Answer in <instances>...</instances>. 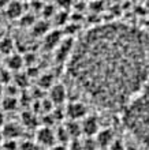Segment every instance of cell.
Here are the masks:
<instances>
[{"instance_id": "27", "label": "cell", "mask_w": 149, "mask_h": 150, "mask_svg": "<svg viewBox=\"0 0 149 150\" xmlns=\"http://www.w3.org/2000/svg\"><path fill=\"white\" fill-rule=\"evenodd\" d=\"M53 150H68L66 146H63V145H59V146H53Z\"/></svg>"}, {"instance_id": "5", "label": "cell", "mask_w": 149, "mask_h": 150, "mask_svg": "<svg viewBox=\"0 0 149 150\" xmlns=\"http://www.w3.org/2000/svg\"><path fill=\"white\" fill-rule=\"evenodd\" d=\"M56 132L49 128V127H43L37 131V143L41 146H48V147H53L56 142Z\"/></svg>"}, {"instance_id": "18", "label": "cell", "mask_w": 149, "mask_h": 150, "mask_svg": "<svg viewBox=\"0 0 149 150\" xmlns=\"http://www.w3.org/2000/svg\"><path fill=\"white\" fill-rule=\"evenodd\" d=\"M34 23H36V18L31 15V14H24L22 18H21V25H22V26L31 28Z\"/></svg>"}, {"instance_id": "12", "label": "cell", "mask_w": 149, "mask_h": 150, "mask_svg": "<svg viewBox=\"0 0 149 150\" xmlns=\"http://www.w3.org/2000/svg\"><path fill=\"white\" fill-rule=\"evenodd\" d=\"M30 29H31V32H33V34L37 37H45L49 33L48 32L49 26H48V23L45 21H36V23Z\"/></svg>"}, {"instance_id": "2", "label": "cell", "mask_w": 149, "mask_h": 150, "mask_svg": "<svg viewBox=\"0 0 149 150\" xmlns=\"http://www.w3.org/2000/svg\"><path fill=\"white\" fill-rule=\"evenodd\" d=\"M123 123L131 137L149 150V83L123 109Z\"/></svg>"}, {"instance_id": "24", "label": "cell", "mask_w": 149, "mask_h": 150, "mask_svg": "<svg viewBox=\"0 0 149 150\" xmlns=\"http://www.w3.org/2000/svg\"><path fill=\"white\" fill-rule=\"evenodd\" d=\"M56 3H58L59 7H62L64 10V8H68V6L71 4V0H56Z\"/></svg>"}, {"instance_id": "20", "label": "cell", "mask_w": 149, "mask_h": 150, "mask_svg": "<svg viewBox=\"0 0 149 150\" xmlns=\"http://www.w3.org/2000/svg\"><path fill=\"white\" fill-rule=\"evenodd\" d=\"M12 79V75H10L8 71H0V83L4 85V83H10Z\"/></svg>"}, {"instance_id": "21", "label": "cell", "mask_w": 149, "mask_h": 150, "mask_svg": "<svg viewBox=\"0 0 149 150\" xmlns=\"http://www.w3.org/2000/svg\"><path fill=\"white\" fill-rule=\"evenodd\" d=\"M21 150H38V147L33 142H25L24 145L21 146Z\"/></svg>"}, {"instance_id": "10", "label": "cell", "mask_w": 149, "mask_h": 150, "mask_svg": "<svg viewBox=\"0 0 149 150\" xmlns=\"http://www.w3.org/2000/svg\"><path fill=\"white\" fill-rule=\"evenodd\" d=\"M7 67L10 71H18L22 68L24 66V59L21 55H16V53H11L10 56H7Z\"/></svg>"}, {"instance_id": "22", "label": "cell", "mask_w": 149, "mask_h": 150, "mask_svg": "<svg viewBox=\"0 0 149 150\" xmlns=\"http://www.w3.org/2000/svg\"><path fill=\"white\" fill-rule=\"evenodd\" d=\"M26 82H28V79H26V76H25L24 74L16 75V78H15V83H16V86H24V85H25Z\"/></svg>"}, {"instance_id": "11", "label": "cell", "mask_w": 149, "mask_h": 150, "mask_svg": "<svg viewBox=\"0 0 149 150\" xmlns=\"http://www.w3.org/2000/svg\"><path fill=\"white\" fill-rule=\"evenodd\" d=\"M97 137V143L100 146H111L112 142H114V134L112 131L110 130H101L98 131V134L96 135Z\"/></svg>"}, {"instance_id": "3", "label": "cell", "mask_w": 149, "mask_h": 150, "mask_svg": "<svg viewBox=\"0 0 149 150\" xmlns=\"http://www.w3.org/2000/svg\"><path fill=\"white\" fill-rule=\"evenodd\" d=\"M75 44L73 42V40H62V42L58 45L56 48V53H55V59L59 63H66L68 62V59L71 57V53L74 51Z\"/></svg>"}, {"instance_id": "1", "label": "cell", "mask_w": 149, "mask_h": 150, "mask_svg": "<svg viewBox=\"0 0 149 150\" xmlns=\"http://www.w3.org/2000/svg\"><path fill=\"white\" fill-rule=\"evenodd\" d=\"M71 86L106 111H123L149 83V33L106 23L85 33L67 64Z\"/></svg>"}, {"instance_id": "17", "label": "cell", "mask_w": 149, "mask_h": 150, "mask_svg": "<svg viewBox=\"0 0 149 150\" xmlns=\"http://www.w3.org/2000/svg\"><path fill=\"white\" fill-rule=\"evenodd\" d=\"M38 85L40 87L43 89H51L53 85H55V79L52 76V74H44L38 81Z\"/></svg>"}, {"instance_id": "14", "label": "cell", "mask_w": 149, "mask_h": 150, "mask_svg": "<svg viewBox=\"0 0 149 150\" xmlns=\"http://www.w3.org/2000/svg\"><path fill=\"white\" fill-rule=\"evenodd\" d=\"M16 107H18V100H16L15 96H6L1 100V108H3V111H7V112L15 111Z\"/></svg>"}, {"instance_id": "19", "label": "cell", "mask_w": 149, "mask_h": 150, "mask_svg": "<svg viewBox=\"0 0 149 150\" xmlns=\"http://www.w3.org/2000/svg\"><path fill=\"white\" fill-rule=\"evenodd\" d=\"M22 117H24V124L28 127H33L36 124V116L33 113H24L22 115Z\"/></svg>"}, {"instance_id": "9", "label": "cell", "mask_w": 149, "mask_h": 150, "mask_svg": "<svg viewBox=\"0 0 149 150\" xmlns=\"http://www.w3.org/2000/svg\"><path fill=\"white\" fill-rule=\"evenodd\" d=\"M62 34L58 30H53V32H49L47 36L44 37V47L47 49H56L58 45L62 42Z\"/></svg>"}, {"instance_id": "26", "label": "cell", "mask_w": 149, "mask_h": 150, "mask_svg": "<svg viewBox=\"0 0 149 150\" xmlns=\"http://www.w3.org/2000/svg\"><path fill=\"white\" fill-rule=\"evenodd\" d=\"M4 127V113L0 111V128Z\"/></svg>"}, {"instance_id": "30", "label": "cell", "mask_w": 149, "mask_h": 150, "mask_svg": "<svg viewBox=\"0 0 149 150\" xmlns=\"http://www.w3.org/2000/svg\"><path fill=\"white\" fill-rule=\"evenodd\" d=\"M19 1H24V0H19Z\"/></svg>"}, {"instance_id": "4", "label": "cell", "mask_w": 149, "mask_h": 150, "mask_svg": "<svg viewBox=\"0 0 149 150\" xmlns=\"http://www.w3.org/2000/svg\"><path fill=\"white\" fill-rule=\"evenodd\" d=\"M66 115L70 120H81V119L86 117L88 111H86V105L82 101H71L66 108Z\"/></svg>"}, {"instance_id": "28", "label": "cell", "mask_w": 149, "mask_h": 150, "mask_svg": "<svg viewBox=\"0 0 149 150\" xmlns=\"http://www.w3.org/2000/svg\"><path fill=\"white\" fill-rule=\"evenodd\" d=\"M1 94H3V85L0 83V97H1Z\"/></svg>"}, {"instance_id": "6", "label": "cell", "mask_w": 149, "mask_h": 150, "mask_svg": "<svg viewBox=\"0 0 149 150\" xmlns=\"http://www.w3.org/2000/svg\"><path fill=\"white\" fill-rule=\"evenodd\" d=\"M81 127H82V134H85L86 137H94L98 134L100 131V124L98 120L94 116H86L82 119L81 122Z\"/></svg>"}, {"instance_id": "7", "label": "cell", "mask_w": 149, "mask_h": 150, "mask_svg": "<svg viewBox=\"0 0 149 150\" xmlns=\"http://www.w3.org/2000/svg\"><path fill=\"white\" fill-rule=\"evenodd\" d=\"M67 98V89L62 83H55L53 86L49 89V100L53 104H63Z\"/></svg>"}, {"instance_id": "8", "label": "cell", "mask_w": 149, "mask_h": 150, "mask_svg": "<svg viewBox=\"0 0 149 150\" xmlns=\"http://www.w3.org/2000/svg\"><path fill=\"white\" fill-rule=\"evenodd\" d=\"M6 14L11 19H21L24 15V4L19 0H12L11 3L6 7Z\"/></svg>"}, {"instance_id": "13", "label": "cell", "mask_w": 149, "mask_h": 150, "mask_svg": "<svg viewBox=\"0 0 149 150\" xmlns=\"http://www.w3.org/2000/svg\"><path fill=\"white\" fill-rule=\"evenodd\" d=\"M64 128H66L67 134L70 135L71 138H77L78 135L82 134V127H81V123L78 120H70Z\"/></svg>"}, {"instance_id": "15", "label": "cell", "mask_w": 149, "mask_h": 150, "mask_svg": "<svg viewBox=\"0 0 149 150\" xmlns=\"http://www.w3.org/2000/svg\"><path fill=\"white\" fill-rule=\"evenodd\" d=\"M3 131H4V135L10 139H15L18 135L21 134V128L19 126H16L14 123H8V124H4L3 127Z\"/></svg>"}, {"instance_id": "23", "label": "cell", "mask_w": 149, "mask_h": 150, "mask_svg": "<svg viewBox=\"0 0 149 150\" xmlns=\"http://www.w3.org/2000/svg\"><path fill=\"white\" fill-rule=\"evenodd\" d=\"M110 150H126V147L122 142H119V141H114L112 145L110 146Z\"/></svg>"}, {"instance_id": "16", "label": "cell", "mask_w": 149, "mask_h": 150, "mask_svg": "<svg viewBox=\"0 0 149 150\" xmlns=\"http://www.w3.org/2000/svg\"><path fill=\"white\" fill-rule=\"evenodd\" d=\"M14 41L11 38H3L0 41V53L6 56H10L14 53Z\"/></svg>"}, {"instance_id": "29", "label": "cell", "mask_w": 149, "mask_h": 150, "mask_svg": "<svg viewBox=\"0 0 149 150\" xmlns=\"http://www.w3.org/2000/svg\"><path fill=\"white\" fill-rule=\"evenodd\" d=\"M0 59H1V53H0Z\"/></svg>"}, {"instance_id": "25", "label": "cell", "mask_w": 149, "mask_h": 150, "mask_svg": "<svg viewBox=\"0 0 149 150\" xmlns=\"http://www.w3.org/2000/svg\"><path fill=\"white\" fill-rule=\"evenodd\" d=\"M12 0H0V8H6Z\"/></svg>"}]
</instances>
